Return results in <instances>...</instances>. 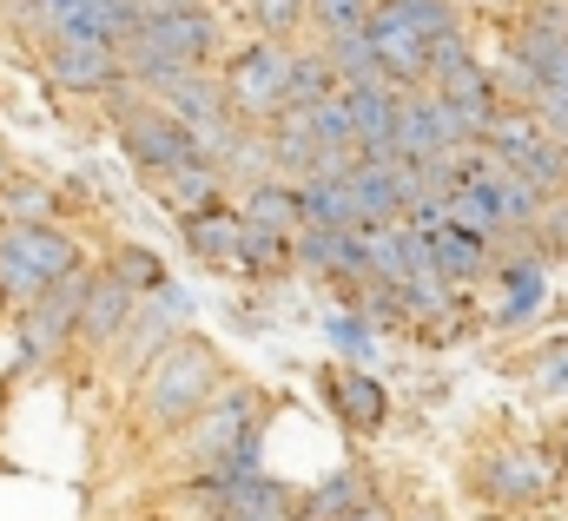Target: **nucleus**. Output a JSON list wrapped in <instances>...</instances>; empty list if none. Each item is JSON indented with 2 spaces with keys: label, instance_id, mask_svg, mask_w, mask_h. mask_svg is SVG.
Listing matches in <instances>:
<instances>
[{
  "label": "nucleus",
  "instance_id": "1",
  "mask_svg": "<svg viewBox=\"0 0 568 521\" xmlns=\"http://www.w3.org/2000/svg\"><path fill=\"white\" fill-rule=\"evenodd\" d=\"M212 40H219V27H212V13H199V7H185V13H145L140 27L120 40V60H126V73L165 86V80L192 73V67L212 53Z\"/></svg>",
  "mask_w": 568,
  "mask_h": 521
},
{
  "label": "nucleus",
  "instance_id": "2",
  "mask_svg": "<svg viewBox=\"0 0 568 521\" xmlns=\"http://www.w3.org/2000/svg\"><path fill=\"white\" fill-rule=\"evenodd\" d=\"M67 270H80V252H73V238H60L53 225L20 218V225L0 232V290H7V297L33 304V297H40L47 284H60Z\"/></svg>",
  "mask_w": 568,
  "mask_h": 521
},
{
  "label": "nucleus",
  "instance_id": "3",
  "mask_svg": "<svg viewBox=\"0 0 568 521\" xmlns=\"http://www.w3.org/2000/svg\"><path fill=\"white\" fill-rule=\"evenodd\" d=\"M219 396V357L205 350V344H172L159 364H152V377H145V409L159 416V422H185V416H199L205 402Z\"/></svg>",
  "mask_w": 568,
  "mask_h": 521
},
{
  "label": "nucleus",
  "instance_id": "4",
  "mask_svg": "<svg viewBox=\"0 0 568 521\" xmlns=\"http://www.w3.org/2000/svg\"><path fill=\"white\" fill-rule=\"evenodd\" d=\"M245 449H258V396L232 390V396H219V402H205V416L192 429V456L205 469H219V462H232Z\"/></svg>",
  "mask_w": 568,
  "mask_h": 521
},
{
  "label": "nucleus",
  "instance_id": "5",
  "mask_svg": "<svg viewBox=\"0 0 568 521\" xmlns=\"http://www.w3.org/2000/svg\"><path fill=\"white\" fill-rule=\"evenodd\" d=\"M284 80H291V53H284L278 40H258V47L239 53L232 80H225V100L245 120H272V113H284Z\"/></svg>",
  "mask_w": 568,
  "mask_h": 521
},
{
  "label": "nucleus",
  "instance_id": "6",
  "mask_svg": "<svg viewBox=\"0 0 568 521\" xmlns=\"http://www.w3.org/2000/svg\"><path fill=\"white\" fill-rule=\"evenodd\" d=\"M364 33H371L377 67H384V80H390V86H424V80H429V40L404 20V7H397V0H377V7H371V20H364Z\"/></svg>",
  "mask_w": 568,
  "mask_h": 521
},
{
  "label": "nucleus",
  "instance_id": "7",
  "mask_svg": "<svg viewBox=\"0 0 568 521\" xmlns=\"http://www.w3.org/2000/svg\"><path fill=\"white\" fill-rule=\"evenodd\" d=\"M120 139H126L133 165H140V172H159V178H165V172H179V165H192V159H205L185 120H172V113H152V106L126 113V120H120Z\"/></svg>",
  "mask_w": 568,
  "mask_h": 521
},
{
  "label": "nucleus",
  "instance_id": "8",
  "mask_svg": "<svg viewBox=\"0 0 568 521\" xmlns=\"http://www.w3.org/2000/svg\"><path fill=\"white\" fill-rule=\"evenodd\" d=\"M469 132L456 126V113L436 93H397V132H390V159H443L456 152Z\"/></svg>",
  "mask_w": 568,
  "mask_h": 521
},
{
  "label": "nucleus",
  "instance_id": "9",
  "mask_svg": "<svg viewBox=\"0 0 568 521\" xmlns=\"http://www.w3.org/2000/svg\"><path fill=\"white\" fill-rule=\"evenodd\" d=\"M429 86H436V100H443V106L456 113V126L469 132V139H483V126H489V120L503 113V100H496V80H489V73L476 67V60H463V67L436 73Z\"/></svg>",
  "mask_w": 568,
  "mask_h": 521
},
{
  "label": "nucleus",
  "instance_id": "10",
  "mask_svg": "<svg viewBox=\"0 0 568 521\" xmlns=\"http://www.w3.org/2000/svg\"><path fill=\"white\" fill-rule=\"evenodd\" d=\"M120 73H126V60L113 40H60L53 47V80L73 93H106Z\"/></svg>",
  "mask_w": 568,
  "mask_h": 521
},
{
  "label": "nucleus",
  "instance_id": "11",
  "mask_svg": "<svg viewBox=\"0 0 568 521\" xmlns=\"http://www.w3.org/2000/svg\"><path fill=\"white\" fill-rule=\"evenodd\" d=\"M344 113H351V132H357V152L390 159V132H397V86L390 80L344 86Z\"/></svg>",
  "mask_w": 568,
  "mask_h": 521
},
{
  "label": "nucleus",
  "instance_id": "12",
  "mask_svg": "<svg viewBox=\"0 0 568 521\" xmlns=\"http://www.w3.org/2000/svg\"><path fill=\"white\" fill-rule=\"evenodd\" d=\"M80 297H87V277H80V270H67L60 284H47V290L33 297V317H27V357L53 350V344L80 324Z\"/></svg>",
  "mask_w": 568,
  "mask_h": 521
},
{
  "label": "nucleus",
  "instance_id": "13",
  "mask_svg": "<svg viewBox=\"0 0 568 521\" xmlns=\"http://www.w3.org/2000/svg\"><path fill=\"white\" fill-rule=\"evenodd\" d=\"M133 324V284H120V277H100V284H87V297H80V337L87 344H113L120 330Z\"/></svg>",
  "mask_w": 568,
  "mask_h": 521
},
{
  "label": "nucleus",
  "instance_id": "14",
  "mask_svg": "<svg viewBox=\"0 0 568 521\" xmlns=\"http://www.w3.org/2000/svg\"><path fill=\"white\" fill-rule=\"evenodd\" d=\"M424 252H429V270L443 284H476L483 277V238H469L463 225H424Z\"/></svg>",
  "mask_w": 568,
  "mask_h": 521
},
{
  "label": "nucleus",
  "instance_id": "15",
  "mask_svg": "<svg viewBox=\"0 0 568 521\" xmlns=\"http://www.w3.org/2000/svg\"><path fill=\"white\" fill-rule=\"evenodd\" d=\"M483 489L496 496V502H536L542 489H549V469L536 462V456H523V449H509V456H489L483 462Z\"/></svg>",
  "mask_w": 568,
  "mask_h": 521
},
{
  "label": "nucleus",
  "instance_id": "16",
  "mask_svg": "<svg viewBox=\"0 0 568 521\" xmlns=\"http://www.w3.org/2000/svg\"><path fill=\"white\" fill-rule=\"evenodd\" d=\"M304 225H357V198H351V172H317L297 192Z\"/></svg>",
  "mask_w": 568,
  "mask_h": 521
},
{
  "label": "nucleus",
  "instance_id": "17",
  "mask_svg": "<svg viewBox=\"0 0 568 521\" xmlns=\"http://www.w3.org/2000/svg\"><path fill=\"white\" fill-rule=\"evenodd\" d=\"M443 218H449V225H463V232H469V238H483V245L503 232V218H496V198H489V185H476V178H456V185H449V198H443Z\"/></svg>",
  "mask_w": 568,
  "mask_h": 521
},
{
  "label": "nucleus",
  "instance_id": "18",
  "mask_svg": "<svg viewBox=\"0 0 568 521\" xmlns=\"http://www.w3.org/2000/svg\"><path fill=\"white\" fill-rule=\"evenodd\" d=\"M239 232H245V218H232V212H212V205H199V212L185 218V245H192L199 258H219V264L239 258Z\"/></svg>",
  "mask_w": 568,
  "mask_h": 521
},
{
  "label": "nucleus",
  "instance_id": "19",
  "mask_svg": "<svg viewBox=\"0 0 568 521\" xmlns=\"http://www.w3.org/2000/svg\"><path fill=\"white\" fill-rule=\"evenodd\" d=\"M331 402H337V416H344L351 429H377V422H384V384H371L364 370L331 377Z\"/></svg>",
  "mask_w": 568,
  "mask_h": 521
},
{
  "label": "nucleus",
  "instance_id": "20",
  "mask_svg": "<svg viewBox=\"0 0 568 521\" xmlns=\"http://www.w3.org/2000/svg\"><path fill=\"white\" fill-rule=\"evenodd\" d=\"M556 47H568V7H536V13L516 27V60L542 67Z\"/></svg>",
  "mask_w": 568,
  "mask_h": 521
},
{
  "label": "nucleus",
  "instance_id": "21",
  "mask_svg": "<svg viewBox=\"0 0 568 521\" xmlns=\"http://www.w3.org/2000/svg\"><path fill=\"white\" fill-rule=\"evenodd\" d=\"M331 73H337V86H371V80H384L377 47H371V33H364V27L331 40Z\"/></svg>",
  "mask_w": 568,
  "mask_h": 521
},
{
  "label": "nucleus",
  "instance_id": "22",
  "mask_svg": "<svg viewBox=\"0 0 568 521\" xmlns=\"http://www.w3.org/2000/svg\"><path fill=\"white\" fill-rule=\"evenodd\" d=\"M489 198H496V218H503V232L509 225H536V212H542V192L516 172V165H503L496 178H489Z\"/></svg>",
  "mask_w": 568,
  "mask_h": 521
},
{
  "label": "nucleus",
  "instance_id": "23",
  "mask_svg": "<svg viewBox=\"0 0 568 521\" xmlns=\"http://www.w3.org/2000/svg\"><path fill=\"white\" fill-rule=\"evenodd\" d=\"M503 284H509V297H503L496 324H503V330H516L523 317H536V310H542V290H549V277H542V264H509V270H503Z\"/></svg>",
  "mask_w": 568,
  "mask_h": 521
},
{
  "label": "nucleus",
  "instance_id": "24",
  "mask_svg": "<svg viewBox=\"0 0 568 521\" xmlns=\"http://www.w3.org/2000/svg\"><path fill=\"white\" fill-rule=\"evenodd\" d=\"M245 225H265V232H304V205H297V192H284V185H258L252 192V205H245Z\"/></svg>",
  "mask_w": 568,
  "mask_h": 521
},
{
  "label": "nucleus",
  "instance_id": "25",
  "mask_svg": "<svg viewBox=\"0 0 568 521\" xmlns=\"http://www.w3.org/2000/svg\"><path fill=\"white\" fill-rule=\"evenodd\" d=\"M516 172H523V178H529L536 192H562V185H568V145L542 132V139H536V145H529V152L516 159Z\"/></svg>",
  "mask_w": 568,
  "mask_h": 521
},
{
  "label": "nucleus",
  "instance_id": "26",
  "mask_svg": "<svg viewBox=\"0 0 568 521\" xmlns=\"http://www.w3.org/2000/svg\"><path fill=\"white\" fill-rule=\"evenodd\" d=\"M357 502H364L357 476H351V469H337V476H331V482H324V489L304 502V515H297V521H344L351 509H357Z\"/></svg>",
  "mask_w": 568,
  "mask_h": 521
},
{
  "label": "nucleus",
  "instance_id": "27",
  "mask_svg": "<svg viewBox=\"0 0 568 521\" xmlns=\"http://www.w3.org/2000/svg\"><path fill=\"white\" fill-rule=\"evenodd\" d=\"M331 86H337L331 60H291V80H284V106H311V100H324Z\"/></svg>",
  "mask_w": 568,
  "mask_h": 521
},
{
  "label": "nucleus",
  "instance_id": "28",
  "mask_svg": "<svg viewBox=\"0 0 568 521\" xmlns=\"http://www.w3.org/2000/svg\"><path fill=\"white\" fill-rule=\"evenodd\" d=\"M304 13L337 40V33H357V27L371 20V0H304Z\"/></svg>",
  "mask_w": 568,
  "mask_h": 521
},
{
  "label": "nucleus",
  "instance_id": "29",
  "mask_svg": "<svg viewBox=\"0 0 568 521\" xmlns=\"http://www.w3.org/2000/svg\"><path fill=\"white\" fill-rule=\"evenodd\" d=\"M291 238H278V232H265V225H245L239 232V264H252V270H278L291 252H284Z\"/></svg>",
  "mask_w": 568,
  "mask_h": 521
},
{
  "label": "nucleus",
  "instance_id": "30",
  "mask_svg": "<svg viewBox=\"0 0 568 521\" xmlns=\"http://www.w3.org/2000/svg\"><path fill=\"white\" fill-rule=\"evenodd\" d=\"M252 7V27L265 33V40H284L297 20H304V0H245Z\"/></svg>",
  "mask_w": 568,
  "mask_h": 521
},
{
  "label": "nucleus",
  "instance_id": "31",
  "mask_svg": "<svg viewBox=\"0 0 568 521\" xmlns=\"http://www.w3.org/2000/svg\"><path fill=\"white\" fill-rule=\"evenodd\" d=\"M113 277H120V284H133V290H165V264L152 258V252H120Z\"/></svg>",
  "mask_w": 568,
  "mask_h": 521
},
{
  "label": "nucleus",
  "instance_id": "32",
  "mask_svg": "<svg viewBox=\"0 0 568 521\" xmlns=\"http://www.w3.org/2000/svg\"><path fill=\"white\" fill-rule=\"evenodd\" d=\"M397 7H404V20H410L424 40H429V33H449V27H463L449 0H397Z\"/></svg>",
  "mask_w": 568,
  "mask_h": 521
},
{
  "label": "nucleus",
  "instance_id": "33",
  "mask_svg": "<svg viewBox=\"0 0 568 521\" xmlns=\"http://www.w3.org/2000/svg\"><path fill=\"white\" fill-rule=\"evenodd\" d=\"M463 60H476V53H469V40H463V27L429 33V80H436V73H449V67H463Z\"/></svg>",
  "mask_w": 568,
  "mask_h": 521
},
{
  "label": "nucleus",
  "instance_id": "34",
  "mask_svg": "<svg viewBox=\"0 0 568 521\" xmlns=\"http://www.w3.org/2000/svg\"><path fill=\"white\" fill-rule=\"evenodd\" d=\"M536 120L549 139H562L568 145V93H536Z\"/></svg>",
  "mask_w": 568,
  "mask_h": 521
},
{
  "label": "nucleus",
  "instance_id": "35",
  "mask_svg": "<svg viewBox=\"0 0 568 521\" xmlns=\"http://www.w3.org/2000/svg\"><path fill=\"white\" fill-rule=\"evenodd\" d=\"M536 73H542V93H568V47H556Z\"/></svg>",
  "mask_w": 568,
  "mask_h": 521
},
{
  "label": "nucleus",
  "instance_id": "36",
  "mask_svg": "<svg viewBox=\"0 0 568 521\" xmlns=\"http://www.w3.org/2000/svg\"><path fill=\"white\" fill-rule=\"evenodd\" d=\"M331 337H337L344 350H371V324H357V317H337V324H331Z\"/></svg>",
  "mask_w": 568,
  "mask_h": 521
},
{
  "label": "nucleus",
  "instance_id": "37",
  "mask_svg": "<svg viewBox=\"0 0 568 521\" xmlns=\"http://www.w3.org/2000/svg\"><path fill=\"white\" fill-rule=\"evenodd\" d=\"M542 384H549V390H568V350H556V357L542 364Z\"/></svg>",
  "mask_w": 568,
  "mask_h": 521
},
{
  "label": "nucleus",
  "instance_id": "38",
  "mask_svg": "<svg viewBox=\"0 0 568 521\" xmlns=\"http://www.w3.org/2000/svg\"><path fill=\"white\" fill-rule=\"evenodd\" d=\"M185 7H199V0H140V20L145 13H185Z\"/></svg>",
  "mask_w": 568,
  "mask_h": 521
},
{
  "label": "nucleus",
  "instance_id": "39",
  "mask_svg": "<svg viewBox=\"0 0 568 521\" xmlns=\"http://www.w3.org/2000/svg\"><path fill=\"white\" fill-rule=\"evenodd\" d=\"M225 521H291L284 509H239V515H225Z\"/></svg>",
  "mask_w": 568,
  "mask_h": 521
},
{
  "label": "nucleus",
  "instance_id": "40",
  "mask_svg": "<svg viewBox=\"0 0 568 521\" xmlns=\"http://www.w3.org/2000/svg\"><path fill=\"white\" fill-rule=\"evenodd\" d=\"M344 521H390V515H384L377 502H357V509H351V515H344Z\"/></svg>",
  "mask_w": 568,
  "mask_h": 521
},
{
  "label": "nucleus",
  "instance_id": "41",
  "mask_svg": "<svg viewBox=\"0 0 568 521\" xmlns=\"http://www.w3.org/2000/svg\"><path fill=\"white\" fill-rule=\"evenodd\" d=\"M556 436H562V456H568V416H562V429H556Z\"/></svg>",
  "mask_w": 568,
  "mask_h": 521
},
{
  "label": "nucleus",
  "instance_id": "42",
  "mask_svg": "<svg viewBox=\"0 0 568 521\" xmlns=\"http://www.w3.org/2000/svg\"><path fill=\"white\" fill-rule=\"evenodd\" d=\"M417 521H443V515H436V509H424V515H417Z\"/></svg>",
  "mask_w": 568,
  "mask_h": 521
},
{
  "label": "nucleus",
  "instance_id": "43",
  "mask_svg": "<svg viewBox=\"0 0 568 521\" xmlns=\"http://www.w3.org/2000/svg\"><path fill=\"white\" fill-rule=\"evenodd\" d=\"M0 185H7V152H0Z\"/></svg>",
  "mask_w": 568,
  "mask_h": 521
},
{
  "label": "nucleus",
  "instance_id": "44",
  "mask_svg": "<svg viewBox=\"0 0 568 521\" xmlns=\"http://www.w3.org/2000/svg\"><path fill=\"white\" fill-rule=\"evenodd\" d=\"M489 7H503V0H489Z\"/></svg>",
  "mask_w": 568,
  "mask_h": 521
}]
</instances>
